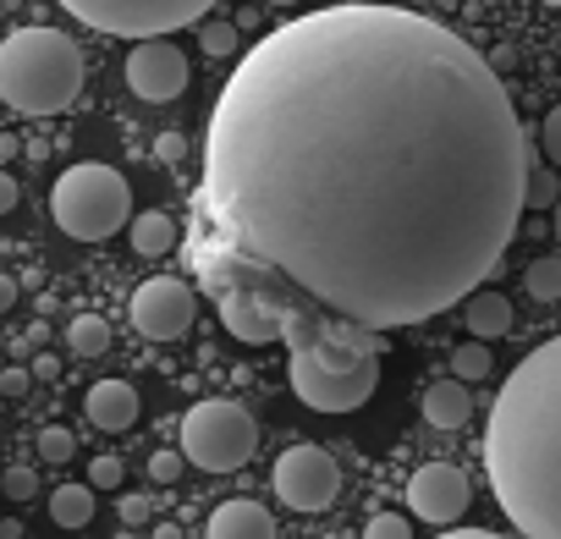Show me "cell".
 <instances>
[{"instance_id":"cell-1","label":"cell","mask_w":561,"mask_h":539,"mask_svg":"<svg viewBox=\"0 0 561 539\" xmlns=\"http://www.w3.org/2000/svg\"><path fill=\"white\" fill-rule=\"evenodd\" d=\"M528 160L495 67L462 34L408 7H325L226 78L193 270L248 347L424 325L490 282Z\"/></svg>"},{"instance_id":"cell-2","label":"cell","mask_w":561,"mask_h":539,"mask_svg":"<svg viewBox=\"0 0 561 539\" xmlns=\"http://www.w3.org/2000/svg\"><path fill=\"white\" fill-rule=\"evenodd\" d=\"M484 473L523 539H561V336L539 342L495 391Z\"/></svg>"},{"instance_id":"cell-3","label":"cell","mask_w":561,"mask_h":539,"mask_svg":"<svg viewBox=\"0 0 561 539\" xmlns=\"http://www.w3.org/2000/svg\"><path fill=\"white\" fill-rule=\"evenodd\" d=\"M83 89V50L61 28H18L0 39V100L23 116H56Z\"/></svg>"},{"instance_id":"cell-4","label":"cell","mask_w":561,"mask_h":539,"mask_svg":"<svg viewBox=\"0 0 561 539\" xmlns=\"http://www.w3.org/2000/svg\"><path fill=\"white\" fill-rule=\"evenodd\" d=\"M127 209H133V187L116 165H100V160H83L72 171H61L56 193H50V215L67 237L78 242H105L127 226Z\"/></svg>"},{"instance_id":"cell-5","label":"cell","mask_w":561,"mask_h":539,"mask_svg":"<svg viewBox=\"0 0 561 539\" xmlns=\"http://www.w3.org/2000/svg\"><path fill=\"white\" fill-rule=\"evenodd\" d=\"M253 446H259V424L237 402L209 397V402L187 408V418H182V457L204 473H237L253 457Z\"/></svg>"},{"instance_id":"cell-6","label":"cell","mask_w":561,"mask_h":539,"mask_svg":"<svg viewBox=\"0 0 561 539\" xmlns=\"http://www.w3.org/2000/svg\"><path fill=\"white\" fill-rule=\"evenodd\" d=\"M72 18H83L100 34L122 39H165L187 23H204L215 0H61Z\"/></svg>"},{"instance_id":"cell-7","label":"cell","mask_w":561,"mask_h":539,"mask_svg":"<svg viewBox=\"0 0 561 539\" xmlns=\"http://www.w3.org/2000/svg\"><path fill=\"white\" fill-rule=\"evenodd\" d=\"M342 490V468L325 446H293L275 462V495L293 512H325Z\"/></svg>"},{"instance_id":"cell-8","label":"cell","mask_w":561,"mask_h":539,"mask_svg":"<svg viewBox=\"0 0 561 539\" xmlns=\"http://www.w3.org/2000/svg\"><path fill=\"white\" fill-rule=\"evenodd\" d=\"M193 314H198V298L187 282L176 276H154L133 293V325L149 336V342H176L193 331Z\"/></svg>"},{"instance_id":"cell-9","label":"cell","mask_w":561,"mask_h":539,"mask_svg":"<svg viewBox=\"0 0 561 539\" xmlns=\"http://www.w3.org/2000/svg\"><path fill=\"white\" fill-rule=\"evenodd\" d=\"M187 56L171 45V39H138L133 56H127V89L149 105H165L187 89Z\"/></svg>"},{"instance_id":"cell-10","label":"cell","mask_w":561,"mask_h":539,"mask_svg":"<svg viewBox=\"0 0 561 539\" xmlns=\"http://www.w3.org/2000/svg\"><path fill=\"white\" fill-rule=\"evenodd\" d=\"M468 501H473V484H468V473H462L457 462H424V468L408 479V506H413V517H424V523H435V528L457 523V517L468 512Z\"/></svg>"},{"instance_id":"cell-11","label":"cell","mask_w":561,"mask_h":539,"mask_svg":"<svg viewBox=\"0 0 561 539\" xmlns=\"http://www.w3.org/2000/svg\"><path fill=\"white\" fill-rule=\"evenodd\" d=\"M204 539H275V517L253 495H237V501H220L209 512Z\"/></svg>"},{"instance_id":"cell-12","label":"cell","mask_w":561,"mask_h":539,"mask_svg":"<svg viewBox=\"0 0 561 539\" xmlns=\"http://www.w3.org/2000/svg\"><path fill=\"white\" fill-rule=\"evenodd\" d=\"M83 408H89V424H94V429L122 435V429L138 424V408H144V402H138V391H133L127 380H100V386H89Z\"/></svg>"},{"instance_id":"cell-13","label":"cell","mask_w":561,"mask_h":539,"mask_svg":"<svg viewBox=\"0 0 561 539\" xmlns=\"http://www.w3.org/2000/svg\"><path fill=\"white\" fill-rule=\"evenodd\" d=\"M462 325H468V336H473V342H495V336H506V331H512V303H506L501 293L479 287V293H468V298H462Z\"/></svg>"},{"instance_id":"cell-14","label":"cell","mask_w":561,"mask_h":539,"mask_svg":"<svg viewBox=\"0 0 561 539\" xmlns=\"http://www.w3.org/2000/svg\"><path fill=\"white\" fill-rule=\"evenodd\" d=\"M419 408H424V424H430V429H462V424L473 418V397H468L462 380H435Z\"/></svg>"},{"instance_id":"cell-15","label":"cell","mask_w":561,"mask_h":539,"mask_svg":"<svg viewBox=\"0 0 561 539\" xmlns=\"http://www.w3.org/2000/svg\"><path fill=\"white\" fill-rule=\"evenodd\" d=\"M133 248L144 253V259H154V253H171V242H176V220L171 215H160V209H144V215H133Z\"/></svg>"},{"instance_id":"cell-16","label":"cell","mask_w":561,"mask_h":539,"mask_svg":"<svg viewBox=\"0 0 561 539\" xmlns=\"http://www.w3.org/2000/svg\"><path fill=\"white\" fill-rule=\"evenodd\" d=\"M50 517H56L61 528H89V523H94V490H89V484H61V490L50 495Z\"/></svg>"},{"instance_id":"cell-17","label":"cell","mask_w":561,"mask_h":539,"mask_svg":"<svg viewBox=\"0 0 561 539\" xmlns=\"http://www.w3.org/2000/svg\"><path fill=\"white\" fill-rule=\"evenodd\" d=\"M67 347H72L78 358H100V353H111V325H105L100 314H78V320L67 325Z\"/></svg>"},{"instance_id":"cell-18","label":"cell","mask_w":561,"mask_h":539,"mask_svg":"<svg viewBox=\"0 0 561 539\" xmlns=\"http://www.w3.org/2000/svg\"><path fill=\"white\" fill-rule=\"evenodd\" d=\"M523 287H528L534 303H561V259H556V253L534 259V264L523 270Z\"/></svg>"},{"instance_id":"cell-19","label":"cell","mask_w":561,"mask_h":539,"mask_svg":"<svg viewBox=\"0 0 561 539\" xmlns=\"http://www.w3.org/2000/svg\"><path fill=\"white\" fill-rule=\"evenodd\" d=\"M561 198V187H556V171L550 165H539V160H528V182H523V209H550Z\"/></svg>"},{"instance_id":"cell-20","label":"cell","mask_w":561,"mask_h":539,"mask_svg":"<svg viewBox=\"0 0 561 539\" xmlns=\"http://www.w3.org/2000/svg\"><path fill=\"white\" fill-rule=\"evenodd\" d=\"M495 364H490V347L484 342H462L457 353H451V380H462V386H473V380H484Z\"/></svg>"},{"instance_id":"cell-21","label":"cell","mask_w":561,"mask_h":539,"mask_svg":"<svg viewBox=\"0 0 561 539\" xmlns=\"http://www.w3.org/2000/svg\"><path fill=\"white\" fill-rule=\"evenodd\" d=\"M72 451H78L72 429H61V424L39 429V457H45V462H72Z\"/></svg>"},{"instance_id":"cell-22","label":"cell","mask_w":561,"mask_h":539,"mask_svg":"<svg viewBox=\"0 0 561 539\" xmlns=\"http://www.w3.org/2000/svg\"><path fill=\"white\" fill-rule=\"evenodd\" d=\"M0 495L7 501H34L39 495V473L34 468H7L0 473Z\"/></svg>"},{"instance_id":"cell-23","label":"cell","mask_w":561,"mask_h":539,"mask_svg":"<svg viewBox=\"0 0 561 539\" xmlns=\"http://www.w3.org/2000/svg\"><path fill=\"white\" fill-rule=\"evenodd\" d=\"M364 539H413V523L397 517V512H375L369 528H364Z\"/></svg>"},{"instance_id":"cell-24","label":"cell","mask_w":561,"mask_h":539,"mask_svg":"<svg viewBox=\"0 0 561 539\" xmlns=\"http://www.w3.org/2000/svg\"><path fill=\"white\" fill-rule=\"evenodd\" d=\"M198 45H204L209 56H231V50H237V28H231V23H204V28H198Z\"/></svg>"},{"instance_id":"cell-25","label":"cell","mask_w":561,"mask_h":539,"mask_svg":"<svg viewBox=\"0 0 561 539\" xmlns=\"http://www.w3.org/2000/svg\"><path fill=\"white\" fill-rule=\"evenodd\" d=\"M122 479H127L122 457H94V462H89V490H116Z\"/></svg>"},{"instance_id":"cell-26","label":"cell","mask_w":561,"mask_h":539,"mask_svg":"<svg viewBox=\"0 0 561 539\" xmlns=\"http://www.w3.org/2000/svg\"><path fill=\"white\" fill-rule=\"evenodd\" d=\"M182 468H187L182 451H154V457H149V479H154V484H176Z\"/></svg>"},{"instance_id":"cell-27","label":"cell","mask_w":561,"mask_h":539,"mask_svg":"<svg viewBox=\"0 0 561 539\" xmlns=\"http://www.w3.org/2000/svg\"><path fill=\"white\" fill-rule=\"evenodd\" d=\"M539 149H545V160L561 171V105H556V111L539 122Z\"/></svg>"},{"instance_id":"cell-28","label":"cell","mask_w":561,"mask_h":539,"mask_svg":"<svg viewBox=\"0 0 561 539\" xmlns=\"http://www.w3.org/2000/svg\"><path fill=\"white\" fill-rule=\"evenodd\" d=\"M34 375L28 369H0V397H28Z\"/></svg>"},{"instance_id":"cell-29","label":"cell","mask_w":561,"mask_h":539,"mask_svg":"<svg viewBox=\"0 0 561 539\" xmlns=\"http://www.w3.org/2000/svg\"><path fill=\"white\" fill-rule=\"evenodd\" d=\"M154 154H160V160H182V154H187V138H182V133H160V138H154Z\"/></svg>"},{"instance_id":"cell-30","label":"cell","mask_w":561,"mask_h":539,"mask_svg":"<svg viewBox=\"0 0 561 539\" xmlns=\"http://www.w3.org/2000/svg\"><path fill=\"white\" fill-rule=\"evenodd\" d=\"M122 523H127V528H144V523H149V501H144V495H127V501H122Z\"/></svg>"},{"instance_id":"cell-31","label":"cell","mask_w":561,"mask_h":539,"mask_svg":"<svg viewBox=\"0 0 561 539\" xmlns=\"http://www.w3.org/2000/svg\"><path fill=\"white\" fill-rule=\"evenodd\" d=\"M12 209H18V176L0 171V215H12Z\"/></svg>"},{"instance_id":"cell-32","label":"cell","mask_w":561,"mask_h":539,"mask_svg":"<svg viewBox=\"0 0 561 539\" xmlns=\"http://www.w3.org/2000/svg\"><path fill=\"white\" fill-rule=\"evenodd\" d=\"M28 375H39V380H56V375H61V358H50V353H39V364H34Z\"/></svg>"},{"instance_id":"cell-33","label":"cell","mask_w":561,"mask_h":539,"mask_svg":"<svg viewBox=\"0 0 561 539\" xmlns=\"http://www.w3.org/2000/svg\"><path fill=\"white\" fill-rule=\"evenodd\" d=\"M7 309H18V282L0 276V314H7Z\"/></svg>"},{"instance_id":"cell-34","label":"cell","mask_w":561,"mask_h":539,"mask_svg":"<svg viewBox=\"0 0 561 539\" xmlns=\"http://www.w3.org/2000/svg\"><path fill=\"white\" fill-rule=\"evenodd\" d=\"M435 539H501V534H490V528H451V534H435Z\"/></svg>"},{"instance_id":"cell-35","label":"cell","mask_w":561,"mask_h":539,"mask_svg":"<svg viewBox=\"0 0 561 539\" xmlns=\"http://www.w3.org/2000/svg\"><path fill=\"white\" fill-rule=\"evenodd\" d=\"M154 539H182V528L176 523H154Z\"/></svg>"},{"instance_id":"cell-36","label":"cell","mask_w":561,"mask_h":539,"mask_svg":"<svg viewBox=\"0 0 561 539\" xmlns=\"http://www.w3.org/2000/svg\"><path fill=\"white\" fill-rule=\"evenodd\" d=\"M550 209H556V237H561V198H556V204H550Z\"/></svg>"},{"instance_id":"cell-37","label":"cell","mask_w":561,"mask_h":539,"mask_svg":"<svg viewBox=\"0 0 561 539\" xmlns=\"http://www.w3.org/2000/svg\"><path fill=\"white\" fill-rule=\"evenodd\" d=\"M270 7H293V0H270Z\"/></svg>"},{"instance_id":"cell-38","label":"cell","mask_w":561,"mask_h":539,"mask_svg":"<svg viewBox=\"0 0 561 539\" xmlns=\"http://www.w3.org/2000/svg\"><path fill=\"white\" fill-rule=\"evenodd\" d=\"M545 7H561V0H545Z\"/></svg>"}]
</instances>
